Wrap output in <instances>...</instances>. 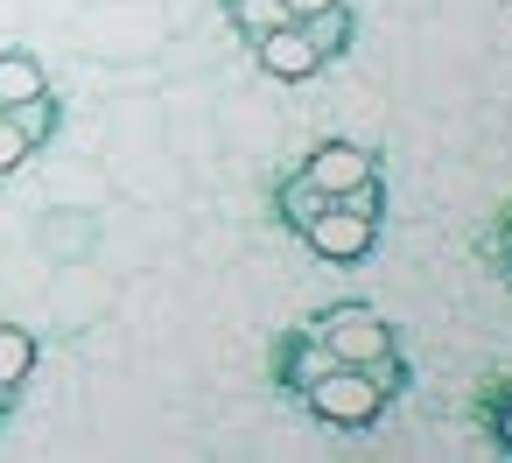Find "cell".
Wrapping results in <instances>:
<instances>
[{
    "mask_svg": "<svg viewBox=\"0 0 512 463\" xmlns=\"http://www.w3.org/2000/svg\"><path fill=\"white\" fill-rule=\"evenodd\" d=\"M309 29H316V43L330 50V64H337V57L358 43V22H351V8H330V15H323V22H309Z\"/></svg>",
    "mask_w": 512,
    "mask_h": 463,
    "instance_id": "11",
    "label": "cell"
},
{
    "mask_svg": "<svg viewBox=\"0 0 512 463\" xmlns=\"http://www.w3.org/2000/svg\"><path fill=\"white\" fill-rule=\"evenodd\" d=\"M225 22H232L246 43H260L267 29H281V22H295V15H288V0H225Z\"/></svg>",
    "mask_w": 512,
    "mask_h": 463,
    "instance_id": "8",
    "label": "cell"
},
{
    "mask_svg": "<svg viewBox=\"0 0 512 463\" xmlns=\"http://www.w3.org/2000/svg\"><path fill=\"white\" fill-rule=\"evenodd\" d=\"M400 400V386L393 379H379L372 365H330L309 393H302V414L309 421H323V428H344V435H358V428H379V414Z\"/></svg>",
    "mask_w": 512,
    "mask_h": 463,
    "instance_id": "3",
    "label": "cell"
},
{
    "mask_svg": "<svg viewBox=\"0 0 512 463\" xmlns=\"http://www.w3.org/2000/svg\"><path fill=\"white\" fill-rule=\"evenodd\" d=\"M330 8H344V0H288V15H295V22H323Z\"/></svg>",
    "mask_w": 512,
    "mask_h": 463,
    "instance_id": "14",
    "label": "cell"
},
{
    "mask_svg": "<svg viewBox=\"0 0 512 463\" xmlns=\"http://www.w3.org/2000/svg\"><path fill=\"white\" fill-rule=\"evenodd\" d=\"M330 365H344V358H337V351H330L309 323H302V330H288V337L274 344V386H281L288 400H302V393H309Z\"/></svg>",
    "mask_w": 512,
    "mask_h": 463,
    "instance_id": "6",
    "label": "cell"
},
{
    "mask_svg": "<svg viewBox=\"0 0 512 463\" xmlns=\"http://www.w3.org/2000/svg\"><path fill=\"white\" fill-rule=\"evenodd\" d=\"M295 176L316 183L330 204H344V197H358V190L379 183V148H365V141H316Z\"/></svg>",
    "mask_w": 512,
    "mask_h": 463,
    "instance_id": "4",
    "label": "cell"
},
{
    "mask_svg": "<svg viewBox=\"0 0 512 463\" xmlns=\"http://www.w3.org/2000/svg\"><path fill=\"white\" fill-rule=\"evenodd\" d=\"M43 92H50V78L29 50H0V113L22 106V99H43Z\"/></svg>",
    "mask_w": 512,
    "mask_h": 463,
    "instance_id": "7",
    "label": "cell"
},
{
    "mask_svg": "<svg viewBox=\"0 0 512 463\" xmlns=\"http://www.w3.org/2000/svg\"><path fill=\"white\" fill-rule=\"evenodd\" d=\"M36 372V337L22 323H0V386H22Z\"/></svg>",
    "mask_w": 512,
    "mask_h": 463,
    "instance_id": "9",
    "label": "cell"
},
{
    "mask_svg": "<svg viewBox=\"0 0 512 463\" xmlns=\"http://www.w3.org/2000/svg\"><path fill=\"white\" fill-rule=\"evenodd\" d=\"M8 400H15V386H0V414H8Z\"/></svg>",
    "mask_w": 512,
    "mask_h": 463,
    "instance_id": "16",
    "label": "cell"
},
{
    "mask_svg": "<svg viewBox=\"0 0 512 463\" xmlns=\"http://www.w3.org/2000/svg\"><path fill=\"white\" fill-rule=\"evenodd\" d=\"M29 155H36V141H29V134L15 127V113H0V176H15V169H22Z\"/></svg>",
    "mask_w": 512,
    "mask_h": 463,
    "instance_id": "12",
    "label": "cell"
},
{
    "mask_svg": "<svg viewBox=\"0 0 512 463\" xmlns=\"http://www.w3.org/2000/svg\"><path fill=\"white\" fill-rule=\"evenodd\" d=\"M253 64H260L274 85H309V78H323L330 50L316 43L309 22H281V29H267V36L253 43Z\"/></svg>",
    "mask_w": 512,
    "mask_h": 463,
    "instance_id": "5",
    "label": "cell"
},
{
    "mask_svg": "<svg viewBox=\"0 0 512 463\" xmlns=\"http://www.w3.org/2000/svg\"><path fill=\"white\" fill-rule=\"evenodd\" d=\"M379 218H386V190L372 183V190H358V197L323 204L316 218H302L295 239H302L316 260H330V267H358V260H372V246H379Z\"/></svg>",
    "mask_w": 512,
    "mask_h": 463,
    "instance_id": "2",
    "label": "cell"
},
{
    "mask_svg": "<svg viewBox=\"0 0 512 463\" xmlns=\"http://www.w3.org/2000/svg\"><path fill=\"white\" fill-rule=\"evenodd\" d=\"M309 330H316V337H323V344H330L344 365H372L379 379H393V386L407 393V379H414V372H407V358H400L393 323H386L372 302H330V309H323Z\"/></svg>",
    "mask_w": 512,
    "mask_h": 463,
    "instance_id": "1",
    "label": "cell"
},
{
    "mask_svg": "<svg viewBox=\"0 0 512 463\" xmlns=\"http://www.w3.org/2000/svg\"><path fill=\"white\" fill-rule=\"evenodd\" d=\"M498 267H505V274H512V211H505V218H498Z\"/></svg>",
    "mask_w": 512,
    "mask_h": 463,
    "instance_id": "15",
    "label": "cell"
},
{
    "mask_svg": "<svg viewBox=\"0 0 512 463\" xmlns=\"http://www.w3.org/2000/svg\"><path fill=\"white\" fill-rule=\"evenodd\" d=\"M484 414H491V435H498V449H512V379L491 393V407H484Z\"/></svg>",
    "mask_w": 512,
    "mask_h": 463,
    "instance_id": "13",
    "label": "cell"
},
{
    "mask_svg": "<svg viewBox=\"0 0 512 463\" xmlns=\"http://www.w3.org/2000/svg\"><path fill=\"white\" fill-rule=\"evenodd\" d=\"M8 113H15V127H22L36 148L57 134V92H43V99H22V106H8Z\"/></svg>",
    "mask_w": 512,
    "mask_h": 463,
    "instance_id": "10",
    "label": "cell"
}]
</instances>
